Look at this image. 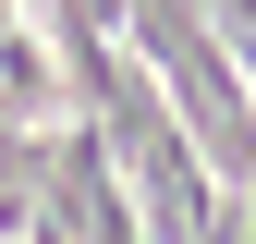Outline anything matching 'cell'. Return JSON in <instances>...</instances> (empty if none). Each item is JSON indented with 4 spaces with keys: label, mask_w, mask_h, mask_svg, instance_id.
Segmentation results:
<instances>
[{
    "label": "cell",
    "mask_w": 256,
    "mask_h": 244,
    "mask_svg": "<svg viewBox=\"0 0 256 244\" xmlns=\"http://www.w3.org/2000/svg\"><path fill=\"white\" fill-rule=\"evenodd\" d=\"M12 37H24V0H0V49H12Z\"/></svg>",
    "instance_id": "obj_1"
}]
</instances>
